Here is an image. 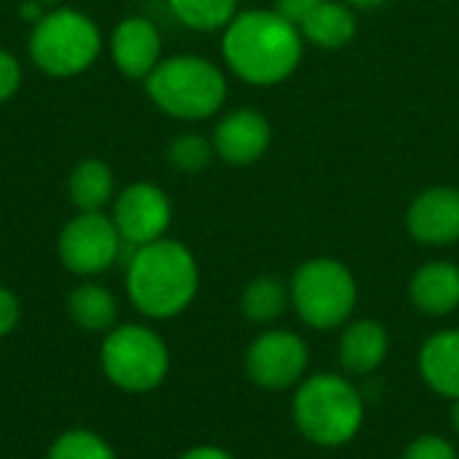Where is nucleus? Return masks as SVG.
<instances>
[{
    "instance_id": "f257e3e1",
    "label": "nucleus",
    "mask_w": 459,
    "mask_h": 459,
    "mask_svg": "<svg viewBox=\"0 0 459 459\" xmlns=\"http://www.w3.org/2000/svg\"><path fill=\"white\" fill-rule=\"evenodd\" d=\"M221 51L229 70L245 83L274 86L296 73L304 35L277 8H250L229 22Z\"/></svg>"
},
{
    "instance_id": "f03ea898",
    "label": "nucleus",
    "mask_w": 459,
    "mask_h": 459,
    "mask_svg": "<svg viewBox=\"0 0 459 459\" xmlns=\"http://www.w3.org/2000/svg\"><path fill=\"white\" fill-rule=\"evenodd\" d=\"M129 304L148 320L183 315L199 293V264L178 239H156L134 247L126 258Z\"/></svg>"
},
{
    "instance_id": "7ed1b4c3",
    "label": "nucleus",
    "mask_w": 459,
    "mask_h": 459,
    "mask_svg": "<svg viewBox=\"0 0 459 459\" xmlns=\"http://www.w3.org/2000/svg\"><path fill=\"white\" fill-rule=\"evenodd\" d=\"M293 422L299 433L323 449H339L355 441L366 420L360 390L339 374H312L293 395Z\"/></svg>"
},
{
    "instance_id": "20e7f679",
    "label": "nucleus",
    "mask_w": 459,
    "mask_h": 459,
    "mask_svg": "<svg viewBox=\"0 0 459 459\" xmlns=\"http://www.w3.org/2000/svg\"><path fill=\"white\" fill-rule=\"evenodd\" d=\"M148 100L178 121H204L215 116L229 94L223 70L196 54L167 56L145 78Z\"/></svg>"
},
{
    "instance_id": "39448f33",
    "label": "nucleus",
    "mask_w": 459,
    "mask_h": 459,
    "mask_svg": "<svg viewBox=\"0 0 459 459\" xmlns=\"http://www.w3.org/2000/svg\"><path fill=\"white\" fill-rule=\"evenodd\" d=\"M27 54L40 73L51 78H73L100 59L102 32L97 22L78 8H51L32 24Z\"/></svg>"
},
{
    "instance_id": "423d86ee",
    "label": "nucleus",
    "mask_w": 459,
    "mask_h": 459,
    "mask_svg": "<svg viewBox=\"0 0 459 459\" xmlns=\"http://www.w3.org/2000/svg\"><path fill=\"white\" fill-rule=\"evenodd\" d=\"M169 363L172 358L164 336L145 323H118L102 336L100 368L121 393H153L164 385Z\"/></svg>"
},
{
    "instance_id": "0eeeda50",
    "label": "nucleus",
    "mask_w": 459,
    "mask_h": 459,
    "mask_svg": "<svg viewBox=\"0 0 459 459\" xmlns=\"http://www.w3.org/2000/svg\"><path fill=\"white\" fill-rule=\"evenodd\" d=\"M290 304L304 325L333 331L344 325L358 307V280L339 258L304 261L290 280Z\"/></svg>"
},
{
    "instance_id": "6e6552de",
    "label": "nucleus",
    "mask_w": 459,
    "mask_h": 459,
    "mask_svg": "<svg viewBox=\"0 0 459 459\" xmlns=\"http://www.w3.org/2000/svg\"><path fill=\"white\" fill-rule=\"evenodd\" d=\"M134 247H129L113 218L105 212H78L73 215L56 239V255L62 261V266L81 277V280H91L105 274L108 269H113L118 261L126 264L129 253Z\"/></svg>"
},
{
    "instance_id": "1a4fd4ad",
    "label": "nucleus",
    "mask_w": 459,
    "mask_h": 459,
    "mask_svg": "<svg viewBox=\"0 0 459 459\" xmlns=\"http://www.w3.org/2000/svg\"><path fill=\"white\" fill-rule=\"evenodd\" d=\"M309 347L307 342L285 328L266 331L255 336L245 352V374L253 385L264 390H288L299 387L307 379Z\"/></svg>"
},
{
    "instance_id": "9d476101",
    "label": "nucleus",
    "mask_w": 459,
    "mask_h": 459,
    "mask_svg": "<svg viewBox=\"0 0 459 459\" xmlns=\"http://www.w3.org/2000/svg\"><path fill=\"white\" fill-rule=\"evenodd\" d=\"M110 218L129 247H143L167 237L172 223V202L156 183H129L116 194Z\"/></svg>"
},
{
    "instance_id": "9b49d317",
    "label": "nucleus",
    "mask_w": 459,
    "mask_h": 459,
    "mask_svg": "<svg viewBox=\"0 0 459 459\" xmlns=\"http://www.w3.org/2000/svg\"><path fill=\"white\" fill-rule=\"evenodd\" d=\"M406 229L420 245L444 247L459 242V188H425L406 210Z\"/></svg>"
},
{
    "instance_id": "f8f14e48",
    "label": "nucleus",
    "mask_w": 459,
    "mask_h": 459,
    "mask_svg": "<svg viewBox=\"0 0 459 459\" xmlns=\"http://www.w3.org/2000/svg\"><path fill=\"white\" fill-rule=\"evenodd\" d=\"M210 140L215 156H221L226 164L247 167L269 151L272 124L255 108H237L215 124Z\"/></svg>"
},
{
    "instance_id": "ddd939ff",
    "label": "nucleus",
    "mask_w": 459,
    "mask_h": 459,
    "mask_svg": "<svg viewBox=\"0 0 459 459\" xmlns=\"http://www.w3.org/2000/svg\"><path fill=\"white\" fill-rule=\"evenodd\" d=\"M116 70L132 81H145L161 62V32L148 16H124L108 40Z\"/></svg>"
},
{
    "instance_id": "4468645a",
    "label": "nucleus",
    "mask_w": 459,
    "mask_h": 459,
    "mask_svg": "<svg viewBox=\"0 0 459 459\" xmlns=\"http://www.w3.org/2000/svg\"><path fill=\"white\" fill-rule=\"evenodd\" d=\"M409 301L428 317H446L459 309V266L452 261H428L409 280Z\"/></svg>"
},
{
    "instance_id": "2eb2a0df",
    "label": "nucleus",
    "mask_w": 459,
    "mask_h": 459,
    "mask_svg": "<svg viewBox=\"0 0 459 459\" xmlns=\"http://www.w3.org/2000/svg\"><path fill=\"white\" fill-rule=\"evenodd\" d=\"M390 355V333L379 320H355L339 339V363L350 377H368Z\"/></svg>"
},
{
    "instance_id": "dca6fc26",
    "label": "nucleus",
    "mask_w": 459,
    "mask_h": 459,
    "mask_svg": "<svg viewBox=\"0 0 459 459\" xmlns=\"http://www.w3.org/2000/svg\"><path fill=\"white\" fill-rule=\"evenodd\" d=\"M420 374L425 385L444 395L459 398V328L433 333L420 350Z\"/></svg>"
},
{
    "instance_id": "f3484780",
    "label": "nucleus",
    "mask_w": 459,
    "mask_h": 459,
    "mask_svg": "<svg viewBox=\"0 0 459 459\" xmlns=\"http://www.w3.org/2000/svg\"><path fill=\"white\" fill-rule=\"evenodd\" d=\"M67 317L83 333H108L118 325V299L110 288L83 280L67 296Z\"/></svg>"
},
{
    "instance_id": "a211bd4d",
    "label": "nucleus",
    "mask_w": 459,
    "mask_h": 459,
    "mask_svg": "<svg viewBox=\"0 0 459 459\" xmlns=\"http://www.w3.org/2000/svg\"><path fill=\"white\" fill-rule=\"evenodd\" d=\"M304 40L317 48H344L358 35V16L344 0H323L299 24Z\"/></svg>"
},
{
    "instance_id": "6ab92c4d",
    "label": "nucleus",
    "mask_w": 459,
    "mask_h": 459,
    "mask_svg": "<svg viewBox=\"0 0 459 459\" xmlns=\"http://www.w3.org/2000/svg\"><path fill=\"white\" fill-rule=\"evenodd\" d=\"M67 194L78 212H105L116 199L113 169L102 159H83L67 178Z\"/></svg>"
},
{
    "instance_id": "aec40b11",
    "label": "nucleus",
    "mask_w": 459,
    "mask_h": 459,
    "mask_svg": "<svg viewBox=\"0 0 459 459\" xmlns=\"http://www.w3.org/2000/svg\"><path fill=\"white\" fill-rule=\"evenodd\" d=\"M288 304H290V285H285L274 274L253 277L239 293V309L255 325H269L280 320Z\"/></svg>"
},
{
    "instance_id": "412c9836",
    "label": "nucleus",
    "mask_w": 459,
    "mask_h": 459,
    "mask_svg": "<svg viewBox=\"0 0 459 459\" xmlns=\"http://www.w3.org/2000/svg\"><path fill=\"white\" fill-rule=\"evenodd\" d=\"M167 5L180 24L196 32L226 30L239 13V0H167Z\"/></svg>"
},
{
    "instance_id": "4be33fe9",
    "label": "nucleus",
    "mask_w": 459,
    "mask_h": 459,
    "mask_svg": "<svg viewBox=\"0 0 459 459\" xmlns=\"http://www.w3.org/2000/svg\"><path fill=\"white\" fill-rule=\"evenodd\" d=\"M46 459H118V455L105 436L89 428H70L51 441Z\"/></svg>"
},
{
    "instance_id": "5701e85b",
    "label": "nucleus",
    "mask_w": 459,
    "mask_h": 459,
    "mask_svg": "<svg viewBox=\"0 0 459 459\" xmlns=\"http://www.w3.org/2000/svg\"><path fill=\"white\" fill-rule=\"evenodd\" d=\"M215 159V148H212V140L204 137V134H196V132H186V134H178L169 148H167V161L172 169L183 172V175H199L204 172Z\"/></svg>"
},
{
    "instance_id": "b1692460",
    "label": "nucleus",
    "mask_w": 459,
    "mask_h": 459,
    "mask_svg": "<svg viewBox=\"0 0 459 459\" xmlns=\"http://www.w3.org/2000/svg\"><path fill=\"white\" fill-rule=\"evenodd\" d=\"M401 459H459L457 449L449 438L444 436H436V433H425V436H417L406 449Z\"/></svg>"
},
{
    "instance_id": "393cba45",
    "label": "nucleus",
    "mask_w": 459,
    "mask_h": 459,
    "mask_svg": "<svg viewBox=\"0 0 459 459\" xmlns=\"http://www.w3.org/2000/svg\"><path fill=\"white\" fill-rule=\"evenodd\" d=\"M19 86H22V65L11 51L0 48V105L8 102L19 91Z\"/></svg>"
},
{
    "instance_id": "a878e982",
    "label": "nucleus",
    "mask_w": 459,
    "mask_h": 459,
    "mask_svg": "<svg viewBox=\"0 0 459 459\" xmlns=\"http://www.w3.org/2000/svg\"><path fill=\"white\" fill-rule=\"evenodd\" d=\"M19 320H22V301H19V296L11 288L0 285V339L11 336L16 331Z\"/></svg>"
},
{
    "instance_id": "bb28decb",
    "label": "nucleus",
    "mask_w": 459,
    "mask_h": 459,
    "mask_svg": "<svg viewBox=\"0 0 459 459\" xmlns=\"http://www.w3.org/2000/svg\"><path fill=\"white\" fill-rule=\"evenodd\" d=\"M323 0H277V11L282 13V16H288L293 24H301L304 22V16L312 11V8H317Z\"/></svg>"
},
{
    "instance_id": "cd10ccee",
    "label": "nucleus",
    "mask_w": 459,
    "mask_h": 459,
    "mask_svg": "<svg viewBox=\"0 0 459 459\" xmlns=\"http://www.w3.org/2000/svg\"><path fill=\"white\" fill-rule=\"evenodd\" d=\"M178 459H234V455H229V452L221 449V446L202 444V446H194V449L183 452Z\"/></svg>"
},
{
    "instance_id": "c85d7f7f",
    "label": "nucleus",
    "mask_w": 459,
    "mask_h": 459,
    "mask_svg": "<svg viewBox=\"0 0 459 459\" xmlns=\"http://www.w3.org/2000/svg\"><path fill=\"white\" fill-rule=\"evenodd\" d=\"M347 5H352V8H379L385 0H344Z\"/></svg>"
},
{
    "instance_id": "c756f323",
    "label": "nucleus",
    "mask_w": 459,
    "mask_h": 459,
    "mask_svg": "<svg viewBox=\"0 0 459 459\" xmlns=\"http://www.w3.org/2000/svg\"><path fill=\"white\" fill-rule=\"evenodd\" d=\"M452 428H455V433L459 436V398L452 401Z\"/></svg>"
},
{
    "instance_id": "7c9ffc66",
    "label": "nucleus",
    "mask_w": 459,
    "mask_h": 459,
    "mask_svg": "<svg viewBox=\"0 0 459 459\" xmlns=\"http://www.w3.org/2000/svg\"><path fill=\"white\" fill-rule=\"evenodd\" d=\"M38 3H40V5H43V8H46V5H56V3H59V0H38Z\"/></svg>"
}]
</instances>
